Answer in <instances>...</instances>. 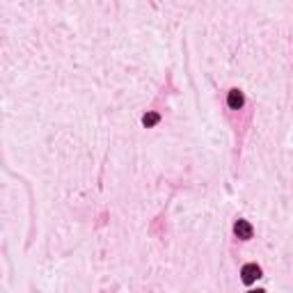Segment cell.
<instances>
[{"instance_id": "cell-1", "label": "cell", "mask_w": 293, "mask_h": 293, "mask_svg": "<svg viewBox=\"0 0 293 293\" xmlns=\"http://www.w3.org/2000/svg\"><path fill=\"white\" fill-rule=\"evenodd\" d=\"M261 277V268L257 264H245L243 266V271H241V280L245 284H252V282H257Z\"/></svg>"}, {"instance_id": "cell-3", "label": "cell", "mask_w": 293, "mask_h": 293, "mask_svg": "<svg viewBox=\"0 0 293 293\" xmlns=\"http://www.w3.org/2000/svg\"><path fill=\"white\" fill-rule=\"evenodd\" d=\"M243 101H245V99H243V92L241 90H231L229 96H227V106H229L231 110H238V108L243 106Z\"/></svg>"}, {"instance_id": "cell-2", "label": "cell", "mask_w": 293, "mask_h": 293, "mask_svg": "<svg viewBox=\"0 0 293 293\" xmlns=\"http://www.w3.org/2000/svg\"><path fill=\"white\" fill-rule=\"evenodd\" d=\"M252 225H250L248 220H238L236 225H234V234H236L241 241H248V238H252Z\"/></svg>"}, {"instance_id": "cell-5", "label": "cell", "mask_w": 293, "mask_h": 293, "mask_svg": "<svg viewBox=\"0 0 293 293\" xmlns=\"http://www.w3.org/2000/svg\"><path fill=\"white\" fill-rule=\"evenodd\" d=\"M250 293H266L264 289H257V291H250Z\"/></svg>"}, {"instance_id": "cell-4", "label": "cell", "mask_w": 293, "mask_h": 293, "mask_svg": "<svg viewBox=\"0 0 293 293\" xmlns=\"http://www.w3.org/2000/svg\"><path fill=\"white\" fill-rule=\"evenodd\" d=\"M158 122H160V115H158V113H146L145 117H142V124H145L146 129H151V126H156Z\"/></svg>"}]
</instances>
